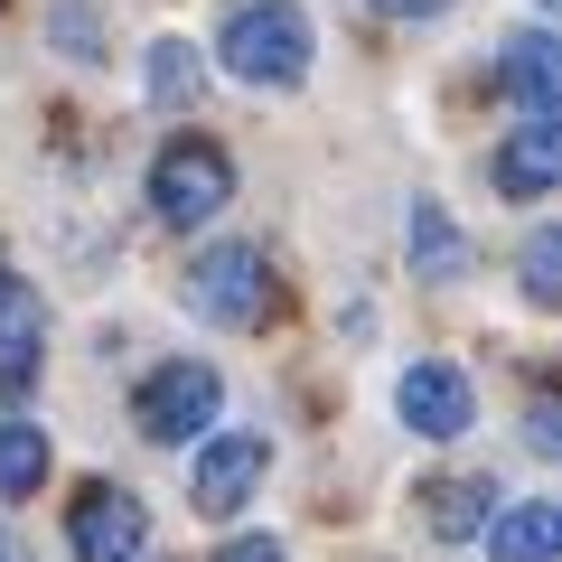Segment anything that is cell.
Masks as SVG:
<instances>
[{"label": "cell", "mask_w": 562, "mask_h": 562, "mask_svg": "<svg viewBox=\"0 0 562 562\" xmlns=\"http://www.w3.org/2000/svg\"><path fill=\"white\" fill-rule=\"evenodd\" d=\"M29 375H38V301H20L10 319H0V384L20 394Z\"/></svg>", "instance_id": "cell-15"}, {"label": "cell", "mask_w": 562, "mask_h": 562, "mask_svg": "<svg viewBox=\"0 0 562 562\" xmlns=\"http://www.w3.org/2000/svg\"><path fill=\"white\" fill-rule=\"evenodd\" d=\"M487 506H497V487H487V479H431V487H422V516H431V535H441V543L479 535Z\"/></svg>", "instance_id": "cell-10"}, {"label": "cell", "mask_w": 562, "mask_h": 562, "mask_svg": "<svg viewBox=\"0 0 562 562\" xmlns=\"http://www.w3.org/2000/svg\"><path fill=\"white\" fill-rule=\"evenodd\" d=\"M0 562H29V553H20V535H10V525H0Z\"/></svg>", "instance_id": "cell-20"}, {"label": "cell", "mask_w": 562, "mask_h": 562, "mask_svg": "<svg viewBox=\"0 0 562 562\" xmlns=\"http://www.w3.org/2000/svg\"><path fill=\"white\" fill-rule=\"evenodd\" d=\"M525 291H535V301H553V291H562V235L525 244Z\"/></svg>", "instance_id": "cell-16"}, {"label": "cell", "mask_w": 562, "mask_h": 562, "mask_svg": "<svg viewBox=\"0 0 562 562\" xmlns=\"http://www.w3.org/2000/svg\"><path fill=\"white\" fill-rule=\"evenodd\" d=\"M262 469H272L262 431H216V441L198 450V469H188V506H198V516H235L262 487Z\"/></svg>", "instance_id": "cell-6"}, {"label": "cell", "mask_w": 562, "mask_h": 562, "mask_svg": "<svg viewBox=\"0 0 562 562\" xmlns=\"http://www.w3.org/2000/svg\"><path fill=\"white\" fill-rule=\"evenodd\" d=\"M225 198H235V160H225L216 140H169L160 160H150V206L169 225H206Z\"/></svg>", "instance_id": "cell-3"}, {"label": "cell", "mask_w": 562, "mask_h": 562, "mask_svg": "<svg viewBox=\"0 0 562 562\" xmlns=\"http://www.w3.org/2000/svg\"><path fill=\"white\" fill-rule=\"evenodd\" d=\"M225 66H235L244 85H301L310 76V20L291 10V0L235 10V20H225Z\"/></svg>", "instance_id": "cell-1"}, {"label": "cell", "mask_w": 562, "mask_h": 562, "mask_svg": "<svg viewBox=\"0 0 562 562\" xmlns=\"http://www.w3.org/2000/svg\"><path fill=\"white\" fill-rule=\"evenodd\" d=\"M20 301H38V291H29L20 272H0V319H10V310H20Z\"/></svg>", "instance_id": "cell-19"}, {"label": "cell", "mask_w": 562, "mask_h": 562, "mask_svg": "<svg viewBox=\"0 0 562 562\" xmlns=\"http://www.w3.org/2000/svg\"><path fill=\"white\" fill-rule=\"evenodd\" d=\"M198 85H206L198 47H188V38H150V103H160V113H179V103H198Z\"/></svg>", "instance_id": "cell-13"}, {"label": "cell", "mask_w": 562, "mask_h": 562, "mask_svg": "<svg viewBox=\"0 0 562 562\" xmlns=\"http://www.w3.org/2000/svg\"><path fill=\"white\" fill-rule=\"evenodd\" d=\"M188 301L216 328H262V301H272V272H262V244H206L188 262Z\"/></svg>", "instance_id": "cell-2"}, {"label": "cell", "mask_w": 562, "mask_h": 562, "mask_svg": "<svg viewBox=\"0 0 562 562\" xmlns=\"http://www.w3.org/2000/svg\"><path fill=\"white\" fill-rule=\"evenodd\" d=\"M394 413H403V431H422V441H460L469 422H479V394H469V375H460V366L422 357V366H403Z\"/></svg>", "instance_id": "cell-5"}, {"label": "cell", "mask_w": 562, "mask_h": 562, "mask_svg": "<svg viewBox=\"0 0 562 562\" xmlns=\"http://www.w3.org/2000/svg\"><path fill=\"white\" fill-rule=\"evenodd\" d=\"M553 543H562L553 506H506V516L487 525V553H497V562H553Z\"/></svg>", "instance_id": "cell-12"}, {"label": "cell", "mask_w": 562, "mask_h": 562, "mask_svg": "<svg viewBox=\"0 0 562 562\" xmlns=\"http://www.w3.org/2000/svg\"><path fill=\"white\" fill-rule=\"evenodd\" d=\"M413 272H422V281H460V272H469L460 225H450L431 198H413Z\"/></svg>", "instance_id": "cell-11"}, {"label": "cell", "mask_w": 562, "mask_h": 562, "mask_svg": "<svg viewBox=\"0 0 562 562\" xmlns=\"http://www.w3.org/2000/svg\"><path fill=\"white\" fill-rule=\"evenodd\" d=\"M38 479H47V431L38 422H10L0 431V497H29Z\"/></svg>", "instance_id": "cell-14"}, {"label": "cell", "mask_w": 562, "mask_h": 562, "mask_svg": "<svg viewBox=\"0 0 562 562\" xmlns=\"http://www.w3.org/2000/svg\"><path fill=\"white\" fill-rule=\"evenodd\" d=\"M497 76H506V94H516L525 122H553V103H562V57H553V38H543V29H516V38H506Z\"/></svg>", "instance_id": "cell-8"}, {"label": "cell", "mask_w": 562, "mask_h": 562, "mask_svg": "<svg viewBox=\"0 0 562 562\" xmlns=\"http://www.w3.org/2000/svg\"><path fill=\"white\" fill-rule=\"evenodd\" d=\"M384 10H394V20H441L450 0H384Z\"/></svg>", "instance_id": "cell-18"}, {"label": "cell", "mask_w": 562, "mask_h": 562, "mask_svg": "<svg viewBox=\"0 0 562 562\" xmlns=\"http://www.w3.org/2000/svg\"><path fill=\"white\" fill-rule=\"evenodd\" d=\"M216 562H281V543H272V535H235Z\"/></svg>", "instance_id": "cell-17"}, {"label": "cell", "mask_w": 562, "mask_h": 562, "mask_svg": "<svg viewBox=\"0 0 562 562\" xmlns=\"http://www.w3.org/2000/svg\"><path fill=\"white\" fill-rule=\"evenodd\" d=\"M553 179H562V132L553 122H525V132L497 150V188L506 198H543Z\"/></svg>", "instance_id": "cell-9"}, {"label": "cell", "mask_w": 562, "mask_h": 562, "mask_svg": "<svg viewBox=\"0 0 562 562\" xmlns=\"http://www.w3.org/2000/svg\"><path fill=\"white\" fill-rule=\"evenodd\" d=\"M140 535H150V516H140L132 487H85L76 516H66V543H76L85 562H132Z\"/></svg>", "instance_id": "cell-7"}, {"label": "cell", "mask_w": 562, "mask_h": 562, "mask_svg": "<svg viewBox=\"0 0 562 562\" xmlns=\"http://www.w3.org/2000/svg\"><path fill=\"white\" fill-rule=\"evenodd\" d=\"M216 403H225V384H216V366H160V375L132 394V422H140V441H198L206 422H216Z\"/></svg>", "instance_id": "cell-4"}]
</instances>
